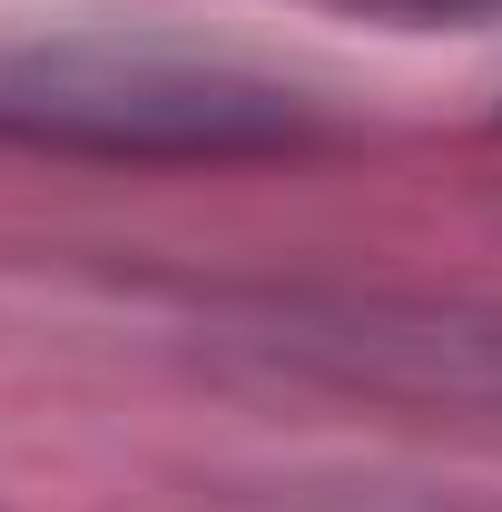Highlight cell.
Wrapping results in <instances>:
<instances>
[{
    "mask_svg": "<svg viewBox=\"0 0 502 512\" xmlns=\"http://www.w3.org/2000/svg\"><path fill=\"white\" fill-rule=\"evenodd\" d=\"M188 306L207 325V345H227L247 365L335 384L365 404L502 424V296L286 276V286H197Z\"/></svg>",
    "mask_w": 502,
    "mask_h": 512,
    "instance_id": "cell-1",
    "label": "cell"
},
{
    "mask_svg": "<svg viewBox=\"0 0 502 512\" xmlns=\"http://www.w3.org/2000/svg\"><path fill=\"white\" fill-rule=\"evenodd\" d=\"M0 128L99 158H237L296 138V99L227 60L60 40V50H0Z\"/></svg>",
    "mask_w": 502,
    "mask_h": 512,
    "instance_id": "cell-2",
    "label": "cell"
},
{
    "mask_svg": "<svg viewBox=\"0 0 502 512\" xmlns=\"http://www.w3.org/2000/svg\"><path fill=\"white\" fill-rule=\"evenodd\" d=\"M217 512H502V493L404 483V473H266V483H217Z\"/></svg>",
    "mask_w": 502,
    "mask_h": 512,
    "instance_id": "cell-3",
    "label": "cell"
}]
</instances>
